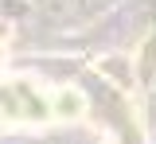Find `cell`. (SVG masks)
Segmentation results:
<instances>
[{"label":"cell","instance_id":"obj_1","mask_svg":"<svg viewBox=\"0 0 156 144\" xmlns=\"http://www.w3.org/2000/svg\"><path fill=\"white\" fill-rule=\"evenodd\" d=\"M0 117L12 125H35L55 117V109L43 98V90H35L27 78H16V82H0Z\"/></svg>","mask_w":156,"mask_h":144},{"label":"cell","instance_id":"obj_2","mask_svg":"<svg viewBox=\"0 0 156 144\" xmlns=\"http://www.w3.org/2000/svg\"><path fill=\"white\" fill-rule=\"evenodd\" d=\"M51 109H55V117H78V113L86 109V98H82L78 90H58Z\"/></svg>","mask_w":156,"mask_h":144}]
</instances>
